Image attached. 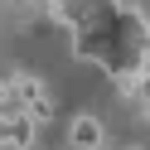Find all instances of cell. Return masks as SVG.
Instances as JSON below:
<instances>
[{
	"instance_id": "7a4b0ae2",
	"label": "cell",
	"mask_w": 150,
	"mask_h": 150,
	"mask_svg": "<svg viewBox=\"0 0 150 150\" xmlns=\"http://www.w3.org/2000/svg\"><path fill=\"white\" fill-rule=\"evenodd\" d=\"M34 136H39V126H34L24 111H0V145H10V150H29Z\"/></svg>"
},
{
	"instance_id": "6da1fadb",
	"label": "cell",
	"mask_w": 150,
	"mask_h": 150,
	"mask_svg": "<svg viewBox=\"0 0 150 150\" xmlns=\"http://www.w3.org/2000/svg\"><path fill=\"white\" fill-rule=\"evenodd\" d=\"M68 150H107V126L97 116H73L68 121Z\"/></svg>"
},
{
	"instance_id": "277c9868",
	"label": "cell",
	"mask_w": 150,
	"mask_h": 150,
	"mask_svg": "<svg viewBox=\"0 0 150 150\" xmlns=\"http://www.w3.org/2000/svg\"><path fill=\"white\" fill-rule=\"evenodd\" d=\"M126 150H145V145H126Z\"/></svg>"
},
{
	"instance_id": "3957f363",
	"label": "cell",
	"mask_w": 150,
	"mask_h": 150,
	"mask_svg": "<svg viewBox=\"0 0 150 150\" xmlns=\"http://www.w3.org/2000/svg\"><path fill=\"white\" fill-rule=\"evenodd\" d=\"M140 78V73H136ZM136 107H140V116H145V126H150V78H140V97H136Z\"/></svg>"
}]
</instances>
